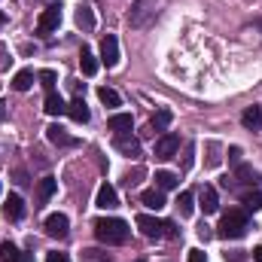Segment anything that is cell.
Returning a JSON list of instances; mask_svg holds the SVG:
<instances>
[{
    "label": "cell",
    "instance_id": "15",
    "mask_svg": "<svg viewBox=\"0 0 262 262\" xmlns=\"http://www.w3.org/2000/svg\"><path fill=\"white\" fill-rule=\"evenodd\" d=\"M67 116H70L73 122H79V125H85V122H89V107H85V101H82L79 95L67 104Z\"/></svg>",
    "mask_w": 262,
    "mask_h": 262
},
{
    "label": "cell",
    "instance_id": "17",
    "mask_svg": "<svg viewBox=\"0 0 262 262\" xmlns=\"http://www.w3.org/2000/svg\"><path fill=\"white\" fill-rule=\"evenodd\" d=\"M55 177H43L40 183H37V207H43V204H49V198L55 195Z\"/></svg>",
    "mask_w": 262,
    "mask_h": 262
},
{
    "label": "cell",
    "instance_id": "14",
    "mask_svg": "<svg viewBox=\"0 0 262 262\" xmlns=\"http://www.w3.org/2000/svg\"><path fill=\"white\" fill-rule=\"evenodd\" d=\"M107 128L116 131V134H131L134 119H131V113H113V116L107 119Z\"/></svg>",
    "mask_w": 262,
    "mask_h": 262
},
{
    "label": "cell",
    "instance_id": "23",
    "mask_svg": "<svg viewBox=\"0 0 262 262\" xmlns=\"http://www.w3.org/2000/svg\"><path fill=\"white\" fill-rule=\"evenodd\" d=\"M156 186L165 192V189H177L180 186V177L174 171H156Z\"/></svg>",
    "mask_w": 262,
    "mask_h": 262
},
{
    "label": "cell",
    "instance_id": "2",
    "mask_svg": "<svg viewBox=\"0 0 262 262\" xmlns=\"http://www.w3.org/2000/svg\"><path fill=\"white\" fill-rule=\"evenodd\" d=\"M247 229H250L247 210H226L223 220H220V232H216V235L226 238V241H238V238L247 235Z\"/></svg>",
    "mask_w": 262,
    "mask_h": 262
},
{
    "label": "cell",
    "instance_id": "16",
    "mask_svg": "<svg viewBox=\"0 0 262 262\" xmlns=\"http://www.w3.org/2000/svg\"><path fill=\"white\" fill-rule=\"evenodd\" d=\"M3 216L12 220V223L25 216V201H21V195H9L6 198V204H3Z\"/></svg>",
    "mask_w": 262,
    "mask_h": 262
},
{
    "label": "cell",
    "instance_id": "22",
    "mask_svg": "<svg viewBox=\"0 0 262 262\" xmlns=\"http://www.w3.org/2000/svg\"><path fill=\"white\" fill-rule=\"evenodd\" d=\"M76 25H79L82 31H95V12H92L89 3H82V6L76 9Z\"/></svg>",
    "mask_w": 262,
    "mask_h": 262
},
{
    "label": "cell",
    "instance_id": "41",
    "mask_svg": "<svg viewBox=\"0 0 262 262\" xmlns=\"http://www.w3.org/2000/svg\"><path fill=\"white\" fill-rule=\"evenodd\" d=\"M18 262H34V253H21V259Z\"/></svg>",
    "mask_w": 262,
    "mask_h": 262
},
{
    "label": "cell",
    "instance_id": "25",
    "mask_svg": "<svg viewBox=\"0 0 262 262\" xmlns=\"http://www.w3.org/2000/svg\"><path fill=\"white\" fill-rule=\"evenodd\" d=\"M34 85V70H18L15 76H12V89L15 92H28Z\"/></svg>",
    "mask_w": 262,
    "mask_h": 262
},
{
    "label": "cell",
    "instance_id": "33",
    "mask_svg": "<svg viewBox=\"0 0 262 262\" xmlns=\"http://www.w3.org/2000/svg\"><path fill=\"white\" fill-rule=\"evenodd\" d=\"M192 156H195V143H186V149H183V171L192 168Z\"/></svg>",
    "mask_w": 262,
    "mask_h": 262
},
{
    "label": "cell",
    "instance_id": "31",
    "mask_svg": "<svg viewBox=\"0 0 262 262\" xmlns=\"http://www.w3.org/2000/svg\"><path fill=\"white\" fill-rule=\"evenodd\" d=\"M220 159H223V156H220V143L210 140V143H207V159H204V165H207V168H216Z\"/></svg>",
    "mask_w": 262,
    "mask_h": 262
},
{
    "label": "cell",
    "instance_id": "36",
    "mask_svg": "<svg viewBox=\"0 0 262 262\" xmlns=\"http://www.w3.org/2000/svg\"><path fill=\"white\" fill-rule=\"evenodd\" d=\"M9 61H12V58H9V49H6V43H0V70H6V67H9Z\"/></svg>",
    "mask_w": 262,
    "mask_h": 262
},
{
    "label": "cell",
    "instance_id": "27",
    "mask_svg": "<svg viewBox=\"0 0 262 262\" xmlns=\"http://www.w3.org/2000/svg\"><path fill=\"white\" fill-rule=\"evenodd\" d=\"M241 201H244V210H253V213H256V210H262V189L256 186L253 192H247Z\"/></svg>",
    "mask_w": 262,
    "mask_h": 262
},
{
    "label": "cell",
    "instance_id": "1",
    "mask_svg": "<svg viewBox=\"0 0 262 262\" xmlns=\"http://www.w3.org/2000/svg\"><path fill=\"white\" fill-rule=\"evenodd\" d=\"M131 235V226L119 216H101L95 220V238L101 244H125Z\"/></svg>",
    "mask_w": 262,
    "mask_h": 262
},
{
    "label": "cell",
    "instance_id": "7",
    "mask_svg": "<svg viewBox=\"0 0 262 262\" xmlns=\"http://www.w3.org/2000/svg\"><path fill=\"white\" fill-rule=\"evenodd\" d=\"M101 64H107V67L119 64V40H116L113 34H107V37L101 40Z\"/></svg>",
    "mask_w": 262,
    "mask_h": 262
},
{
    "label": "cell",
    "instance_id": "42",
    "mask_svg": "<svg viewBox=\"0 0 262 262\" xmlns=\"http://www.w3.org/2000/svg\"><path fill=\"white\" fill-rule=\"evenodd\" d=\"M3 25H6V12H0V28H3Z\"/></svg>",
    "mask_w": 262,
    "mask_h": 262
},
{
    "label": "cell",
    "instance_id": "6",
    "mask_svg": "<svg viewBox=\"0 0 262 262\" xmlns=\"http://www.w3.org/2000/svg\"><path fill=\"white\" fill-rule=\"evenodd\" d=\"M137 229H140V235H143V238H149V241L165 238V220H156V216L140 213V216H137Z\"/></svg>",
    "mask_w": 262,
    "mask_h": 262
},
{
    "label": "cell",
    "instance_id": "18",
    "mask_svg": "<svg viewBox=\"0 0 262 262\" xmlns=\"http://www.w3.org/2000/svg\"><path fill=\"white\" fill-rule=\"evenodd\" d=\"M241 125L247 131H259L262 128V107H256V104L247 107V110L241 113Z\"/></svg>",
    "mask_w": 262,
    "mask_h": 262
},
{
    "label": "cell",
    "instance_id": "29",
    "mask_svg": "<svg viewBox=\"0 0 262 262\" xmlns=\"http://www.w3.org/2000/svg\"><path fill=\"white\" fill-rule=\"evenodd\" d=\"M0 256H3V262H18L21 259V253H18V247H15L12 241H3V244H0Z\"/></svg>",
    "mask_w": 262,
    "mask_h": 262
},
{
    "label": "cell",
    "instance_id": "9",
    "mask_svg": "<svg viewBox=\"0 0 262 262\" xmlns=\"http://www.w3.org/2000/svg\"><path fill=\"white\" fill-rule=\"evenodd\" d=\"M198 201H201L198 207H201L204 213H216V210H220V198H216V189H213V186H201V189H198Z\"/></svg>",
    "mask_w": 262,
    "mask_h": 262
},
{
    "label": "cell",
    "instance_id": "8",
    "mask_svg": "<svg viewBox=\"0 0 262 262\" xmlns=\"http://www.w3.org/2000/svg\"><path fill=\"white\" fill-rule=\"evenodd\" d=\"M46 232H49L52 238H67L70 220H67L64 213H49V216H46Z\"/></svg>",
    "mask_w": 262,
    "mask_h": 262
},
{
    "label": "cell",
    "instance_id": "21",
    "mask_svg": "<svg viewBox=\"0 0 262 262\" xmlns=\"http://www.w3.org/2000/svg\"><path fill=\"white\" fill-rule=\"evenodd\" d=\"M171 122H174V113H171L168 107H162V110H156V116H152V122H149V131H165Z\"/></svg>",
    "mask_w": 262,
    "mask_h": 262
},
{
    "label": "cell",
    "instance_id": "19",
    "mask_svg": "<svg viewBox=\"0 0 262 262\" xmlns=\"http://www.w3.org/2000/svg\"><path fill=\"white\" fill-rule=\"evenodd\" d=\"M43 110H46L49 116H64L67 104L61 101V95H58V92H46V104H43Z\"/></svg>",
    "mask_w": 262,
    "mask_h": 262
},
{
    "label": "cell",
    "instance_id": "38",
    "mask_svg": "<svg viewBox=\"0 0 262 262\" xmlns=\"http://www.w3.org/2000/svg\"><path fill=\"white\" fill-rule=\"evenodd\" d=\"M189 262H207V259H204V253L195 247V250H189Z\"/></svg>",
    "mask_w": 262,
    "mask_h": 262
},
{
    "label": "cell",
    "instance_id": "26",
    "mask_svg": "<svg viewBox=\"0 0 262 262\" xmlns=\"http://www.w3.org/2000/svg\"><path fill=\"white\" fill-rule=\"evenodd\" d=\"M98 98H101V104H107V107H119V104H122L119 92H116V89H107V85L98 89Z\"/></svg>",
    "mask_w": 262,
    "mask_h": 262
},
{
    "label": "cell",
    "instance_id": "20",
    "mask_svg": "<svg viewBox=\"0 0 262 262\" xmlns=\"http://www.w3.org/2000/svg\"><path fill=\"white\" fill-rule=\"evenodd\" d=\"M140 201L149 207V210H162L165 207V192L156 186V189H146V192H140Z\"/></svg>",
    "mask_w": 262,
    "mask_h": 262
},
{
    "label": "cell",
    "instance_id": "35",
    "mask_svg": "<svg viewBox=\"0 0 262 262\" xmlns=\"http://www.w3.org/2000/svg\"><path fill=\"white\" fill-rule=\"evenodd\" d=\"M165 238H180V229H177V223L165 220Z\"/></svg>",
    "mask_w": 262,
    "mask_h": 262
},
{
    "label": "cell",
    "instance_id": "39",
    "mask_svg": "<svg viewBox=\"0 0 262 262\" xmlns=\"http://www.w3.org/2000/svg\"><path fill=\"white\" fill-rule=\"evenodd\" d=\"M6 119V101H0V122Z\"/></svg>",
    "mask_w": 262,
    "mask_h": 262
},
{
    "label": "cell",
    "instance_id": "34",
    "mask_svg": "<svg viewBox=\"0 0 262 262\" xmlns=\"http://www.w3.org/2000/svg\"><path fill=\"white\" fill-rule=\"evenodd\" d=\"M241 156H244V152H241V146H232V149H229V165H235V168H238V165H241Z\"/></svg>",
    "mask_w": 262,
    "mask_h": 262
},
{
    "label": "cell",
    "instance_id": "3",
    "mask_svg": "<svg viewBox=\"0 0 262 262\" xmlns=\"http://www.w3.org/2000/svg\"><path fill=\"white\" fill-rule=\"evenodd\" d=\"M156 18V0H134L131 6V28H146Z\"/></svg>",
    "mask_w": 262,
    "mask_h": 262
},
{
    "label": "cell",
    "instance_id": "10",
    "mask_svg": "<svg viewBox=\"0 0 262 262\" xmlns=\"http://www.w3.org/2000/svg\"><path fill=\"white\" fill-rule=\"evenodd\" d=\"M232 180L241 183V186H259V171H253L250 165H238L235 174H232Z\"/></svg>",
    "mask_w": 262,
    "mask_h": 262
},
{
    "label": "cell",
    "instance_id": "32",
    "mask_svg": "<svg viewBox=\"0 0 262 262\" xmlns=\"http://www.w3.org/2000/svg\"><path fill=\"white\" fill-rule=\"evenodd\" d=\"M82 259H85V262H110V256H107V253H101V250H85V253H82Z\"/></svg>",
    "mask_w": 262,
    "mask_h": 262
},
{
    "label": "cell",
    "instance_id": "4",
    "mask_svg": "<svg viewBox=\"0 0 262 262\" xmlns=\"http://www.w3.org/2000/svg\"><path fill=\"white\" fill-rule=\"evenodd\" d=\"M58 25H61V3H52V6H46L40 12L37 34H52V31H58Z\"/></svg>",
    "mask_w": 262,
    "mask_h": 262
},
{
    "label": "cell",
    "instance_id": "11",
    "mask_svg": "<svg viewBox=\"0 0 262 262\" xmlns=\"http://www.w3.org/2000/svg\"><path fill=\"white\" fill-rule=\"evenodd\" d=\"M95 204H98L101 210H113V207L119 204V198H116V189H113L110 183H101V189H98V198H95Z\"/></svg>",
    "mask_w": 262,
    "mask_h": 262
},
{
    "label": "cell",
    "instance_id": "37",
    "mask_svg": "<svg viewBox=\"0 0 262 262\" xmlns=\"http://www.w3.org/2000/svg\"><path fill=\"white\" fill-rule=\"evenodd\" d=\"M46 262H70V259H67V253H49Z\"/></svg>",
    "mask_w": 262,
    "mask_h": 262
},
{
    "label": "cell",
    "instance_id": "12",
    "mask_svg": "<svg viewBox=\"0 0 262 262\" xmlns=\"http://www.w3.org/2000/svg\"><path fill=\"white\" fill-rule=\"evenodd\" d=\"M46 137L55 143V146H76L79 140L73 137V134H67V128H61V125H49L46 128Z\"/></svg>",
    "mask_w": 262,
    "mask_h": 262
},
{
    "label": "cell",
    "instance_id": "40",
    "mask_svg": "<svg viewBox=\"0 0 262 262\" xmlns=\"http://www.w3.org/2000/svg\"><path fill=\"white\" fill-rule=\"evenodd\" d=\"M253 262H262V247H256V250H253Z\"/></svg>",
    "mask_w": 262,
    "mask_h": 262
},
{
    "label": "cell",
    "instance_id": "28",
    "mask_svg": "<svg viewBox=\"0 0 262 262\" xmlns=\"http://www.w3.org/2000/svg\"><path fill=\"white\" fill-rule=\"evenodd\" d=\"M177 207H180V216H189V213L195 210V195H192V192H180Z\"/></svg>",
    "mask_w": 262,
    "mask_h": 262
},
{
    "label": "cell",
    "instance_id": "13",
    "mask_svg": "<svg viewBox=\"0 0 262 262\" xmlns=\"http://www.w3.org/2000/svg\"><path fill=\"white\" fill-rule=\"evenodd\" d=\"M113 146H116L122 156H137V152H140V140L131 137V134H116V137H113Z\"/></svg>",
    "mask_w": 262,
    "mask_h": 262
},
{
    "label": "cell",
    "instance_id": "30",
    "mask_svg": "<svg viewBox=\"0 0 262 262\" xmlns=\"http://www.w3.org/2000/svg\"><path fill=\"white\" fill-rule=\"evenodd\" d=\"M37 79H40V85H43L46 92H55V82H58L55 70H40V73H37Z\"/></svg>",
    "mask_w": 262,
    "mask_h": 262
},
{
    "label": "cell",
    "instance_id": "5",
    "mask_svg": "<svg viewBox=\"0 0 262 262\" xmlns=\"http://www.w3.org/2000/svg\"><path fill=\"white\" fill-rule=\"evenodd\" d=\"M177 152H180V137H177V134H171V131H165V134L156 140V159L168 162V159H174Z\"/></svg>",
    "mask_w": 262,
    "mask_h": 262
},
{
    "label": "cell",
    "instance_id": "24",
    "mask_svg": "<svg viewBox=\"0 0 262 262\" xmlns=\"http://www.w3.org/2000/svg\"><path fill=\"white\" fill-rule=\"evenodd\" d=\"M79 67H82L85 76H95V73H98V58L92 55L89 46H82V52H79Z\"/></svg>",
    "mask_w": 262,
    "mask_h": 262
}]
</instances>
